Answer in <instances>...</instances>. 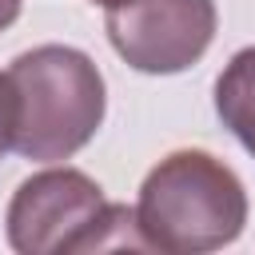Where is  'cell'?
<instances>
[{
	"label": "cell",
	"mask_w": 255,
	"mask_h": 255,
	"mask_svg": "<svg viewBox=\"0 0 255 255\" xmlns=\"http://www.w3.org/2000/svg\"><path fill=\"white\" fill-rule=\"evenodd\" d=\"M12 151L36 163L72 159L104 124L108 88L96 60L68 44L20 52L4 72Z\"/></svg>",
	"instance_id": "6da1fadb"
},
{
	"label": "cell",
	"mask_w": 255,
	"mask_h": 255,
	"mask_svg": "<svg viewBox=\"0 0 255 255\" xmlns=\"http://www.w3.org/2000/svg\"><path fill=\"white\" fill-rule=\"evenodd\" d=\"M247 223V191L239 175L211 151L183 147L159 159L135 203V227L147 251L203 255L239 239Z\"/></svg>",
	"instance_id": "7a4b0ae2"
},
{
	"label": "cell",
	"mask_w": 255,
	"mask_h": 255,
	"mask_svg": "<svg viewBox=\"0 0 255 255\" xmlns=\"http://www.w3.org/2000/svg\"><path fill=\"white\" fill-rule=\"evenodd\" d=\"M8 247L20 255H72V251H147L135 211L108 203L104 187L76 167H44L28 175L4 215Z\"/></svg>",
	"instance_id": "3957f363"
},
{
	"label": "cell",
	"mask_w": 255,
	"mask_h": 255,
	"mask_svg": "<svg viewBox=\"0 0 255 255\" xmlns=\"http://www.w3.org/2000/svg\"><path fill=\"white\" fill-rule=\"evenodd\" d=\"M215 20V0H120L108 8L104 28L128 68L175 76L203 60Z\"/></svg>",
	"instance_id": "277c9868"
},
{
	"label": "cell",
	"mask_w": 255,
	"mask_h": 255,
	"mask_svg": "<svg viewBox=\"0 0 255 255\" xmlns=\"http://www.w3.org/2000/svg\"><path fill=\"white\" fill-rule=\"evenodd\" d=\"M215 112L223 128L255 155V44L235 52L215 80Z\"/></svg>",
	"instance_id": "5b68a950"
},
{
	"label": "cell",
	"mask_w": 255,
	"mask_h": 255,
	"mask_svg": "<svg viewBox=\"0 0 255 255\" xmlns=\"http://www.w3.org/2000/svg\"><path fill=\"white\" fill-rule=\"evenodd\" d=\"M4 151H12V131H8V88L0 76V159H4Z\"/></svg>",
	"instance_id": "8992f818"
},
{
	"label": "cell",
	"mask_w": 255,
	"mask_h": 255,
	"mask_svg": "<svg viewBox=\"0 0 255 255\" xmlns=\"http://www.w3.org/2000/svg\"><path fill=\"white\" fill-rule=\"evenodd\" d=\"M20 8H24V0H0V32L16 24V16H20Z\"/></svg>",
	"instance_id": "52a82bcc"
},
{
	"label": "cell",
	"mask_w": 255,
	"mask_h": 255,
	"mask_svg": "<svg viewBox=\"0 0 255 255\" xmlns=\"http://www.w3.org/2000/svg\"><path fill=\"white\" fill-rule=\"evenodd\" d=\"M92 4H100V8H112V4H120V0H92Z\"/></svg>",
	"instance_id": "ba28073f"
}]
</instances>
